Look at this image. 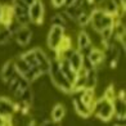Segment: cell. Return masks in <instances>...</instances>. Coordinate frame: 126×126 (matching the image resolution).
I'll use <instances>...</instances> for the list:
<instances>
[{
  "label": "cell",
  "mask_w": 126,
  "mask_h": 126,
  "mask_svg": "<svg viewBox=\"0 0 126 126\" xmlns=\"http://www.w3.org/2000/svg\"><path fill=\"white\" fill-rule=\"evenodd\" d=\"M51 5H53L54 8H62L64 7V0H50Z\"/></svg>",
  "instance_id": "27"
},
{
  "label": "cell",
  "mask_w": 126,
  "mask_h": 126,
  "mask_svg": "<svg viewBox=\"0 0 126 126\" xmlns=\"http://www.w3.org/2000/svg\"><path fill=\"white\" fill-rule=\"evenodd\" d=\"M13 41V35L5 26H0V47H7Z\"/></svg>",
  "instance_id": "18"
},
{
  "label": "cell",
  "mask_w": 126,
  "mask_h": 126,
  "mask_svg": "<svg viewBox=\"0 0 126 126\" xmlns=\"http://www.w3.org/2000/svg\"><path fill=\"white\" fill-rule=\"evenodd\" d=\"M17 77H18V86H19V89H21V90H25V89H27V88H30V86H31L30 82H28L23 76L18 75Z\"/></svg>",
  "instance_id": "26"
},
{
  "label": "cell",
  "mask_w": 126,
  "mask_h": 126,
  "mask_svg": "<svg viewBox=\"0 0 126 126\" xmlns=\"http://www.w3.org/2000/svg\"><path fill=\"white\" fill-rule=\"evenodd\" d=\"M80 95L79 99L81 100L82 103L86 107H89L91 111H93V106L95 103V90H91V89H84L82 91H80Z\"/></svg>",
  "instance_id": "11"
},
{
  "label": "cell",
  "mask_w": 126,
  "mask_h": 126,
  "mask_svg": "<svg viewBox=\"0 0 126 126\" xmlns=\"http://www.w3.org/2000/svg\"><path fill=\"white\" fill-rule=\"evenodd\" d=\"M5 27H7L8 30L10 31V33H12V35H14V33H16L17 31H18L22 26H21V25H19V23H18V22H17L16 19H13V21L10 22V23H9L8 26H5Z\"/></svg>",
  "instance_id": "25"
},
{
  "label": "cell",
  "mask_w": 126,
  "mask_h": 126,
  "mask_svg": "<svg viewBox=\"0 0 126 126\" xmlns=\"http://www.w3.org/2000/svg\"><path fill=\"white\" fill-rule=\"evenodd\" d=\"M32 35H33V31L31 30L30 27L28 26H22L19 30L13 35V40H14V43L18 45V47L25 48V47H27V45L31 43Z\"/></svg>",
  "instance_id": "6"
},
{
  "label": "cell",
  "mask_w": 126,
  "mask_h": 126,
  "mask_svg": "<svg viewBox=\"0 0 126 126\" xmlns=\"http://www.w3.org/2000/svg\"><path fill=\"white\" fill-rule=\"evenodd\" d=\"M102 98H104L108 102H113L114 99H116V90H114V86H113L112 82L104 89V93H103Z\"/></svg>",
  "instance_id": "22"
},
{
  "label": "cell",
  "mask_w": 126,
  "mask_h": 126,
  "mask_svg": "<svg viewBox=\"0 0 126 126\" xmlns=\"http://www.w3.org/2000/svg\"><path fill=\"white\" fill-rule=\"evenodd\" d=\"M23 1L27 4V7H30V5H32L33 3H35V0H23Z\"/></svg>",
  "instance_id": "28"
},
{
  "label": "cell",
  "mask_w": 126,
  "mask_h": 126,
  "mask_svg": "<svg viewBox=\"0 0 126 126\" xmlns=\"http://www.w3.org/2000/svg\"><path fill=\"white\" fill-rule=\"evenodd\" d=\"M1 7H3V4L0 3V16H1Z\"/></svg>",
  "instance_id": "32"
},
{
  "label": "cell",
  "mask_w": 126,
  "mask_h": 126,
  "mask_svg": "<svg viewBox=\"0 0 126 126\" xmlns=\"http://www.w3.org/2000/svg\"><path fill=\"white\" fill-rule=\"evenodd\" d=\"M45 17V7L43 0H35V3L28 7V18L33 25H43Z\"/></svg>",
  "instance_id": "3"
},
{
  "label": "cell",
  "mask_w": 126,
  "mask_h": 126,
  "mask_svg": "<svg viewBox=\"0 0 126 126\" xmlns=\"http://www.w3.org/2000/svg\"><path fill=\"white\" fill-rule=\"evenodd\" d=\"M35 51V57H36V62H37V70L40 72V76H45L48 75L50 71V58L48 54L41 49V48H33Z\"/></svg>",
  "instance_id": "5"
},
{
  "label": "cell",
  "mask_w": 126,
  "mask_h": 126,
  "mask_svg": "<svg viewBox=\"0 0 126 126\" xmlns=\"http://www.w3.org/2000/svg\"><path fill=\"white\" fill-rule=\"evenodd\" d=\"M66 28L59 27V26H50L49 31H48V36H47V44L48 48L53 51H57L61 40L63 39V36L66 35Z\"/></svg>",
  "instance_id": "4"
},
{
  "label": "cell",
  "mask_w": 126,
  "mask_h": 126,
  "mask_svg": "<svg viewBox=\"0 0 126 126\" xmlns=\"http://www.w3.org/2000/svg\"><path fill=\"white\" fill-rule=\"evenodd\" d=\"M19 100L26 103V104H28V106H32L33 102H35V93H33V89L31 86L25 89L23 93H22V95H21V99Z\"/></svg>",
  "instance_id": "19"
},
{
  "label": "cell",
  "mask_w": 126,
  "mask_h": 126,
  "mask_svg": "<svg viewBox=\"0 0 126 126\" xmlns=\"http://www.w3.org/2000/svg\"><path fill=\"white\" fill-rule=\"evenodd\" d=\"M58 126H61V125H58Z\"/></svg>",
  "instance_id": "33"
},
{
  "label": "cell",
  "mask_w": 126,
  "mask_h": 126,
  "mask_svg": "<svg viewBox=\"0 0 126 126\" xmlns=\"http://www.w3.org/2000/svg\"><path fill=\"white\" fill-rule=\"evenodd\" d=\"M66 116V108L62 103H57V104L53 107V110L50 112V118L51 121H54L55 124L61 122L63 118Z\"/></svg>",
  "instance_id": "15"
},
{
  "label": "cell",
  "mask_w": 126,
  "mask_h": 126,
  "mask_svg": "<svg viewBox=\"0 0 126 126\" xmlns=\"http://www.w3.org/2000/svg\"><path fill=\"white\" fill-rule=\"evenodd\" d=\"M48 76L50 77L51 84L57 89H59L64 94H71V84L67 81V79L64 77V75L59 70V64H58L57 58L50 59V71L48 73Z\"/></svg>",
  "instance_id": "1"
},
{
  "label": "cell",
  "mask_w": 126,
  "mask_h": 126,
  "mask_svg": "<svg viewBox=\"0 0 126 126\" xmlns=\"http://www.w3.org/2000/svg\"><path fill=\"white\" fill-rule=\"evenodd\" d=\"M50 22H51V26H59V27H63L66 28L67 27V19L63 13H55L50 17Z\"/></svg>",
  "instance_id": "20"
},
{
  "label": "cell",
  "mask_w": 126,
  "mask_h": 126,
  "mask_svg": "<svg viewBox=\"0 0 126 126\" xmlns=\"http://www.w3.org/2000/svg\"><path fill=\"white\" fill-rule=\"evenodd\" d=\"M102 1H104V0H94V5H95V7H98Z\"/></svg>",
  "instance_id": "30"
},
{
  "label": "cell",
  "mask_w": 126,
  "mask_h": 126,
  "mask_svg": "<svg viewBox=\"0 0 126 126\" xmlns=\"http://www.w3.org/2000/svg\"><path fill=\"white\" fill-rule=\"evenodd\" d=\"M93 113H95V116L98 120L103 122L111 121L112 117H114V111H113V104L112 102H108L104 98H98L95 100L93 106Z\"/></svg>",
  "instance_id": "2"
},
{
  "label": "cell",
  "mask_w": 126,
  "mask_h": 126,
  "mask_svg": "<svg viewBox=\"0 0 126 126\" xmlns=\"http://www.w3.org/2000/svg\"><path fill=\"white\" fill-rule=\"evenodd\" d=\"M86 57L91 62V64L94 66V68H98V67L103 66V63H104V61H106L104 51H103L102 49H99V48H93Z\"/></svg>",
  "instance_id": "9"
},
{
  "label": "cell",
  "mask_w": 126,
  "mask_h": 126,
  "mask_svg": "<svg viewBox=\"0 0 126 126\" xmlns=\"http://www.w3.org/2000/svg\"><path fill=\"white\" fill-rule=\"evenodd\" d=\"M21 57L25 59V62H26L31 68H32V67H37V62H36V57H35L33 48L30 49V50H27V51H25V53H22Z\"/></svg>",
  "instance_id": "21"
},
{
  "label": "cell",
  "mask_w": 126,
  "mask_h": 126,
  "mask_svg": "<svg viewBox=\"0 0 126 126\" xmlns=\"http://www.w3.org/2000/svg\"><path fill=\"white\" fill-rule=\"evenodd\" d=\"M89 7V5H88ZM85 10H88L86 8H75V7H66L64 12H63V14H64L66 19H70L72 22H76L77 18L80 16H81ZM89 12V10H88Z\"/></svg>",
  "instance_id": "14"
},
{
  "label": "cell",
  "mask_w": 126,
  "mask_h": 126,
  "mask_svg": "<svg viewBox=\"0 0 126 126\" xmlns=\"http://www.w3.org/2000/svg\"><path fill=\"white\" fill-rule=\"evenodd\" d=\"M16 75H17V71H16L13 59L5 61V63L1 67V70H0V79L3 80V82L5 84L7 81H9L12 77H14Z\"/></svg>",
  "instance_id": "8"
},
{
  "label": "cell",
  "mask_w": 126,
  "mask_h": 126,
  "mask_svg": "<svg viewBox=\"0 0 126 126\" xmlns=\"http://www.w3.org/2000/svg\"><path fill=\"white\" fill-rule=\"evenodd\" d=\"M14 19L13 8L9 4H3L1 7V16H0V26H8Z\"/></svg>",
  "instance_id": "12"
},
{
  "label": "cell",
  "mask_w": 126,
  "mask_h": 126,
  "mask_svg": "<svg viewBox=\"0 0 126 126\" xmlns=\"http://www.w3.org/2000/svg\"><path fill=\"white\" fill-rule=\"evenodd\" d=\"M112 104H113V111H114V114H126V103L122 102V100H120V99H114L112 102Z\"/></svg>",
  "instance_id": "23"
},
{
  "label": "cell",
  "mask_w": 126,
  "mask_h": 126,
  "mask_svg": "<svg viewBox=\"0 0 126 126\" xmlns=\"http://www.w3.org/2000/svg\"><path fill=\"white\" fill-rule=\"evenodd\" d=\"M96 86H98V72H96V70L94 68V70L88 71L86 81H85V89L95 90Z\"/></svg>",
  "instance_id": "17"
},
{
  "label": "cell",
  "mask_w": 126,
  "mask_h": 126,
  "mask_svg": "<svg viewBox=\"0 0 126 126\" xmlns=\"http://www.w3.org/2000/svg\"><path fill=\"white\" fill-rule=\"evenodd\" d=\"M72 103H73V110H75V112L77 113V116H80L81 118H89L91 116L93 111H91L89 107L85 106L79 98H73Z\"/></svg>",
  "instance_id": "10"
},
{
  "label": "cell",
  "mask_w": 126,
  "mask_h": 126,
  "mask_svg": "<svg viewBox=\"0 0 126 126\" xmlns=\"http://www.w3.org/2000/svg\"><path fill=\"white\" fill-rule=\"evenodd\" d=\"M76 23L81 27V28H85V27H88L90 25V12H88V10H85V12L81 14L77 18L76 21Z\"/></svg>",
  "instance_id": "24"
},
{
  "label": "cell",
  "mask_w": 126,
  "mask_h": 126,
  "mask_svg": "<svg viewBox=\"0 0 126 126\" xmlns=\"http://www.w3.org/2000/svg\"><path fill=\"white\" fill-rule=\"evenodd\" d=\"M113 126H125V125H124V124H120V122H116Z\"/></svg>",
  "instance_id": "31"
},
{
  "label": "cell",
  "mask_w": 126,
  "mask_h": 126,
  "mask_svg": "<svg viewBox=\"0 0 126 126\" xmlns=\"http://www.w3.org/2000/svg\"><path fill=\"white\" fill-rule=\"evenodd\" d=\"M13 62H14V67H16L17 73H18V75H21V76H23L25 73L28 72V71H30V68H31V67L25 62V59L21 57V54H17L16 58H13Z\"/></svg>",
  "instance_id": "16"
},
{
  "label": "cell",
  "mask_w": 126,
  "mask_h": 126,
  "mask_svg": "<svg viewBox=\"0 0 126 126\" xmlns=\"http://www.w3.org/2000/svg\"><path fill=\"white\" fill-rule=\"evenodd\" d=\"M19 111L18 103L13 102L8 96L0 95V114L4 117H12L16 112Z\"/></svg>",
  "instance_id": "7"
},
{
  "label": "cell",
  "mask_w": 126,
  "mask_h": 126,
  "mask_svg": "<svg viewBox=\"0 0 126 126\" xmlns=\"http://www.w3.org/2000/svg\"><path fill=\"white\" fill-rule=\"evenodd\" d=\"M70 63V67L72 68L75 72H77L80 68H82V62H84V55L80 53L77 49L73 50V53L71 54V57L67 59Z\"/></svg>",
  "instance_id": "13"
},
{
  "label": "cell",
  "mask_w": 126,
  "mask_h": 126,
  "mask_svg": "<svg viewBox=\"0 0 126 126\" xmlns=\"http://www.w3.org/2000/svg\"><path fill=\"white\" fill-rule=\"evenodd\" d=\"M85 4L91 7V5H94V0H85Z\"/></svg>",
  "instance_id": "29"
}]
</instances>
